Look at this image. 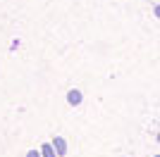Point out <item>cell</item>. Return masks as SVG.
Segmentation results:
<instances>
[{"label": "cell", "instance_id": "obj_1", "mask_svg": "<svg viewBox=\"0 0 160 157\" xmlns=\"http://www.w3.org/2000/svg\"><path fill=\"white\" fill-rule=\"evenodd\" d=\"M53 148H55V152H58V157H62V155H67V140L62 136H53Z\"/></svg>", "mask_w": 160, "mask_h": 157}, {"label": "cell", "instance_id": "obj_2", "mask_svg": "<svg viewBox=\"0 0 160 157\" xmlns=\"http://www.w3.org/2000/svg\"><path fill=\"white\" fill-rule=\"evenodd\" d=\"M81 100H84V95H81V91H77V88H72V91H67V102L72 105V107H79Z\"/></svg>", "mask_w": 160, "mask_h": 157}, {"label": "cell", "instance_id": "obj_3", "mask_svg": "<svg viewBox=\"0 0 160 157\" xmlns=\"http://www.w3.org/2000/svg\"><path fill=\"white\" fill-rule=\"evenodd\" d=\"M38 150H41V155H43V157H58V152H55L53 143H43Z\"/></svg>", "mask_w": 160, "mask_h": 157}, {"label": "cell", "instance_id": "obj_4", "mask_svg": "<svg viewBox=\"0 0 160 157\" xmlns=\"http://www.w3.org/2000/svg\"><path fill=\"white\" fill-rule=\"evenodd\" d=\"M27 157H43V155H41V150H29Z\"/></svg>", "mask_w": 160, "mask_h": 157}, {"label": "cell", "instance_id": "obj_5", "mask_svg": "<svg viewBox=\"0 0 160 157\" xmlns=\"http://www.w3.org/2000/svg\"><path fill=\"white\" fill-rule=\"evenodd\" d=\"M153 14H155V17L160 19V5H155V7H153Z\"/></svg>", "mask_w": 160, "mask_h": 157}, {"label": "cell", "instance_id": "obj_6", "mask_svg": "<svg viewBox=\"0 0 160 157\" xmlns=\"http://www.w3.org/2000/svg\"><path fill=\"white\" fill-rule=\"evenodd\" d=\"M155 138H158V143H160V131H158V136H155Z\"/></svg>", "mask_w": 160, "mask_h": 157}, {"label": "cell", "instance_id": "obj_7", "mask_svg": "<svg viewBox=\"0 0 160 157\" xmlns=\"http://www.w3.org/2000/svg\"><path fill=\"white\" fill-rule=\"evenodd\" d=\"M155 157H160V155H155Z\"/></svg>", "mask_w": 160, "mask_h": 157}]
</instances>
